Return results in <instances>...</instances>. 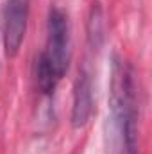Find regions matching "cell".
<instances>
[{
    "label": "cell",
    "instance_id": "obj_6",
    "mask_svg": "<svg viewBox=\"0 0 152 154\" xmlns=\"http://www.w3.org/2000/svg\"><path fill=\"white\" fill-rule=\"evenodd\" d=\"M88 38L91 47L99 48L102 39H104V18H102V11L99 7V4H93L91 13H90V20H88Z\"/></svg>",
    "mask_w": 152,
    "mask_h": 154
},
{
    "label": "cell",
    "instance_id": "obj_5",
    "mask_svg": "<svg viewBox=\"0 0 152 154\" xmlns=\"http://www.w3.org/2000/svg\"><path fill=\"white\" fill-rule=\"evenodd\" d=\"M59 81L61 79L52 70V66L48 65V61L43 57V54H39L38 59H36V82H38L39 91L45 93V95L54 93V90H56V86H57Z\"/></svg>",
    "mask_w": 152,
    "mask_h": 154
},
{
    "label": "cell",
    "instance_id": "obj_2",
    "mask_svg": "<svg viewBox=\"0 0 152 154\" xmlns=\"http://www.w3.org/2000/svg\"><path fill=\"white\" fill-rule=\"evenodd\" d=\"M41 54L59 79L66 74L70 63V23L68 14L57 5H52L48 9L47 47Z\"/></svg>",
    "mask_w": 152,
    "mask_h": 154
},
{
    "label": "cell",
    "instance_id": "obj_7",
    "mask_svg": "<svg viewBox=\"0 0 152 154\" xmlns=\"http://www.w3.org/2000/svg\"><path fill=\"white\" fill-rule=\"evenodd\" d=\"M123 154H138V149H136V138L134 140H129V142H125V145H123Z\"/></svg>",
    "mask_w": 152,
    "mask_h": 154
},
{
    "label": "cell",
    "instance_id": "obj_3",
    "mask_svg": "<svg viewBox=\"0 0 152 154\" xmlns=\"http://www.w3.org/2000/svg\"><path fill=\"white\" fill-rule=\"evenodd\" d=\"M31 13V0H4L2 7V41L5 56L14 57L25 39Z\"/></svg>",
    "mask_w": 152,
    "mask_h": 154
},
{
    "label": "cell",
    "instance_id": "obj_4",
    "mask_svg": "<svg viewBox=\"0 0 152 154\" xmlns=\"http://www.w3.org/2000/svg\"><path fill=\"white\" fill-rule=\"evenodd\" d=\"M93 115V82L91 75L82 70L79 72L74 86V106H72V127L82 129Z\"/></svg>",
    "mask_w": 152,
    "mask_h": 154
},
{
    "label": "cell",
    "instance_id": "obj_1",
    "mask_svg": "<svg viewBox=\"0 0 152 154\" xmlns=\"http://www.w3.org/2000/svg\"><path fill=\"white\" fill-rule=\"evenodd\" d=\"M109 142L113 151H123V140L129 127L136 125L134 109V82L132 70L127 61L114 57L111 66V93H109Z\"/></svg>",
    "mask_w": 152,
    "mask_h": 154
}]
</instances>
